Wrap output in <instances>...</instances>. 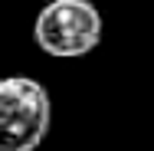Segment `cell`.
I'll use <instances>...</instances> for the list:
<instances>
[{
	"instance_id": "cell-1",
	"label": "cell",
	"mask_w": 154,
	"mask_h": 151,
	"mask_svg": "<svg viewBox=\"0 0 154 151\" xmlns=\"http://www.w3.org/2000/svg\"><path fill=\"white\" fill-rule=\"evenodd\" d=\"M53 121L49 92L30 76L0 79V151H36Z\"/></svg>"
},
{
	"instance_id": "cell-2",
	"label": "cell",
	"mask_w": 154,
	"mask_h": 151,
	"mask_svg": "<svg viewBox=\"0 0 154 151\" xmlns=\"http://www.w3.org/2000/svg\"><path fill=\"white\" fill-rule=\"evenodd\" d=\"M33 39L46 56L79 59L102 43V13L92 0H49L33 20Z\"/></svg>"
}]
</instances>
